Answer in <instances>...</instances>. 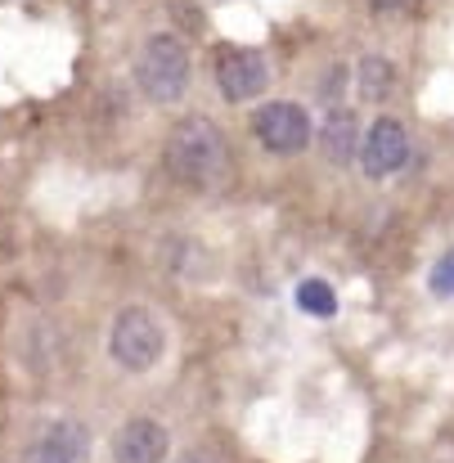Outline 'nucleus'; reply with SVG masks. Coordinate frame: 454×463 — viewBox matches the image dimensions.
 Segmentation results:
<instances>
[{"label":"nucleus","mask_w":454,"mask_h":463,"mask_svg":"<svg viewBox=\"0 0 454 463\" xmlns=\"http://www.w3.org/2000/svg\"><path fill=\"white\" fill-rule=\"evenodd\" d=\"M230 162V149H225V136L221 127H212L207 118H184L171 136H166V166L180 184L189 189H207L221 180Z\"/></svg>","instance_id":"obj_1"},{"label":"nucleus","mask_w":454,"mask_h":463,"mask_svg":"<svg viewBox=\"0 0 454 463\" xmlns=\"http://www.w3.org/2000/svg\"><path fill=\"white\" fill-rule=\"evenodd\" d=\"M136 81L153 104H175L189 90V50L175 36H149L136 59Z\"/></svg>","instance_id":"obj_2"},{"label":"nucleus","mask_w":454,"mask_h":463,"mask_svg":"<svg viewBox=\"0 0 454 463\" xmlns=\"http://www.w3.org/2000/svg\"><path fill=\"white\" fill-rule=\"evenodd\" d=\"M162 324H157V315L145 307H127L118 319H113V333H109V351H113V360L122 364V369H131V373H145L157 364V355H162Z\"/></svg>","instance_id":"obj_3"},{"label":"nucleus","mask_w":454,"mask_h":463,"mask_svg":"<svg viewBox=\"0 0 454 463\" xmlns=\"http://www.w3.org/2000/svg\"><path fill=\"white\" fill-rule=\"evenodd\" d=\"M257 140L270 149V154L288 157V154H302L310 145V118H306L302 104H266L257 113Z\"/></svg>","instance_id":"obj_4"},{"label":"nucleus","mask_w":454,"mask_h":463,"mask_svg":"<svg viewBox=\"0 0 454 463\" xmlns=\"http://www.w3.org/2000/svg\"><path fill=\"white\" fill-rule=\"evenodd\" d=\"M405 162H410V136H405V127H401L396 118H378V122L369 127L364 145H360L364 175L383 180V175H396Z\"/></svg>","instance_id":"obj_5"},{"label":"nucleus","mask_w":454,"mask_h":463,"mask_svg":"<svg viewBox=\"0 0 454 463\" xmlns=\"http://www.w3.org/2000/svg\"><path fill=\"white\" fill-rule=\"evenodd\" d=\"M216 81H221V95L230 104H248L266 90L270 81V68L257 50H225L221 63H216Z\"/></svg>","instance_id":"obj_6"},{"label":"nucleus","mask_w":454,"mask_h":463,"mask_svg":"<svg viewBox=\"0 0 454 463\" xmlns=\"http://www.w3.org/2000/svg\"><path fill=\"white\" fill-rule=\"evenodd\" d=\"M118 463H162L166 459V428L157 419H131L113 437Z\"/></svg>","instance_id":"obj_7"},{"label":"nucleus","mask_w":454,"mask_h":463,"mask_svg":"<svg viewBox=\"0 0 454 463\" xmlns=\"http://www.w3.org/2000/svg\"><path fill=\"white\" fill-rule=\"evenodd\" d=\"M90 450V432L77 419H59L54 428H45V437L32 446V463H81Z\"/></svg>","instance_id":"obj_8"},{"label":"nucleus","mask_w":454,"mask_h":463,"mask_svg":"<svg viewBox=\"0 0 454 463\" xmlns=\"http://www.w3.org/2000/svg\"><path fill=\"white\" fill-rule=\"evenodd\" d=\"M360 127H355V118L346 113V109H333L328 118H324V127H319V149L324 157L333 162V166H346L351 157L360 154Z\"/></svg>","instance_id":"obj_9"},{"label":"nucleus","mask_w":454,"mask_h":463,"mask_svg":"<svg viewBox=\"0 0 454 463\" xmlns=\"http://www.w3.org/2000/svg\"><path fill=\"white\" fill-rule=\"evenodd\" d=\"M355 81H360V95H364V99H387V90H392L396 72H392V63H387V59H364V63H360V72H355Z\"/></svg>","instance_id":"obj_10"},{"label":"nucleus","mask_w":454,"mask_h":463,"mask_svg":"<svg viewBox=\"0 0 454 463\" xmlns=\"http://www.w3.org/2000/svg\"><path fill=\"white\" fill-rule=\"evenodd\" d=\"M298 307L306 315H319V319H328L333 310H337V293L324 284V279H306L302 288H298Z\"/></svg>","instance_id":"obj_11"},{"label":"nucleus","mask_w":454,"mask_h":463,"mask_svg":"<svg viewBox=\"0 0 454 463\" xmlns=\"http://www.w3.org/2000/svg\"><path fill=\"white\" fill-rule=\"evenodd\" d=\"M432 293H441V298L454 293V252H446V257L432 266Z\"/></svg>","instance_id":"obj_12"},{"label":"nucleus","mask_w":454,"mask_h":463,"mask_svg":"<svg viewBox=\"0 0 454 463\" xmlns=\"http://www.w3.org/2000/svg\"><path fill=\"white\" fill-rule=\"evenodd\" d=\"M378 9H396V5H405V0H374Z\"/></svg>","instance_id":"obj_13"},{"label":"nucleus","mask_w":454,"mask_h":463,"mask_svg":"<svg viewBox=\"0 0 454 463\" xmlns=\"http://www.w3.org/2000/svg\"><path fill=\"white\" fill-rule=\"evenodd\" d=\"M180 463H207V459H194V455H189V459H180Z\"/></svg>","instance_id":"obj_14"}]
</instances>
